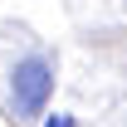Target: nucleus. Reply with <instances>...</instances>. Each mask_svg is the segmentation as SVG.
Returning <instances> with one entry per match:
<instances>
[{
	"label": "nucleus",
	"instance_id": "nucleus-1",
	"mask_svg": "<svg viewBox=\"0 0 127 127\" xmlns=\"http://www.w3.org/2000/svg\"><path fill=\"white\" fill-rule=\"evenodd\" d=\"M49 93H54V59L49 54H25V59L15 64V73H10V103H15L20 117H39L49 103Z\"/></svg>",
	"mask_w": 127,
	"mask_h": 127
},
{
	"label": "nucleus",
	"instance_id": "nucleus-2",
	"mask_svg": "<svg viewBox=\"0 0 127 127\" xmlns=\"http://www.w3.org/2000/svg\"><path fill=\"white\" fill-rule=\"evenodd\" d=\"M44 127H73V117H49Z\"/></svg>",
	"mask_w": 127,
	"mask_h": 127
}]
</instances>
